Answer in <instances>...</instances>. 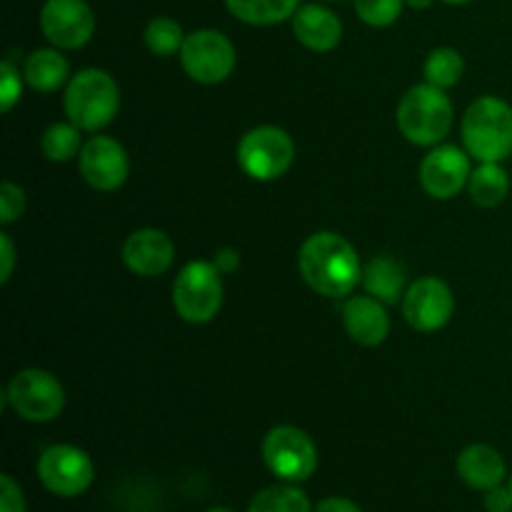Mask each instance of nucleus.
Returning <instances> with one entry per match:
<instances>
[{
	"instance_id": "nucleus-1",
	"label": "nucleus",
	"mask_w": 512,
	"mask_h": 512,
	"mask_svg": "<svg viewBox=\"0 0 512 512\" xmlns=\"http://www.w3.org/2000/svg\"><path fill=\"white\" fill-rule=\"evenodd\" d=\"M305 283L328 298H345L363 280V268L353 245L338 233H315L303 243L298 255Z\"/></svg>"
},
{
	"instance_id": "nucleus-29",
	"label": "nucleus",
	"mask_w": 512,
	"mask_h": 512,
	"mask_svg": "<svg viewBox=\"0 0 512 512\" xmlns=\"http://www.w3.org/2000/svg\"><path fill=\"white\" fill-rule=\"evenodd\" d=\"M20 93H23V83H20V73L3 60L0 63V108L8 113L13 110V105L20 100Z\"/></svg>"
},
{
	"instance_id": "nucleus-13",
	"label": "nucleus",
	"mask_w": 512,
	"mask_h": 512,
	"mask_svg": "<svg viewBox=\"0 0 512 512\" xmlns=\"http://www.w3.org/2000/svg\"><path fill=\"white\" fill-rule=\"evenodd\" d=\"M128 155L125 148L113 138H90L80 150V175L95 190H118L128 180Z\"/></svg>"
},
{
	"instance_id": "nucleus-36",
	"label": "nucleus",
	"mask_w": 512,
	"mask_h": 512,
	"mask_svg": "<svg viewBox=\"0 0 512 512\" xmlns=\"http://www.w3.org/2000/svg\"><path fill=\"white\" fill-rule=\"evenodd\" d=\"M443 3H448V5H463V3H470V0H443Z\"/></svg>"
},
{
	"instance_id": "nucleus-6",
	"label": "nucleus",
	"mask_w": 512,
	"mask_h": 512,
	"mask_svg": "<svg viewBox=\"0 0 512 512\" xmlns=\"http://www.w3.org/2000/svg\"><path fill=\"white\" fill-rule=\"evenodd\" d=\"M263 460L275 478L285 483H303L318 470L315 443L293 425H278L263 440Z\"/></svg>"
},
{
	"instance_id": "nucleus-33",
	"label": "nucleus",
	"mask_w": 512,
	"mask_h": 512,
	"mask_svg": "<svg viewBox=\"0 0 512 512\" xmlns=\"http://www.w3.org/2000/svg\"><path fill=\"white\" fill-rule=\"evenodd\" d=\"M215 268L220 270V273H235V270H238V265H240V255H238V250H233V248H223V250H218V253H215Z\"/></svg>"
},
{
	"instance_id": "nucleus-21",
	"label": "nucleus",
	"mask_w": 512,
	"mask_h": 512,
	"mask_svg": "<svg viewBox=\"0 0 512 512\" xmlns=\"http://www.w3.org/2000/svg\"><path fill=\"white\" fill-rule=\"evenodd\" d=\"M470 198L483 208H498L510 193V175L500 163H480L468 180Z\"/></svg>"
},
{
	"instance_id": "nucleus-12",
	"label": "nucleus",
	"mask_w": 512,
	"mask_h": 512,
	"mask_svg": "<svg viewBox=\"0 0 512 512\" xmlns=\"http://www.w3.org/2000/svg\"><path fill=\"white\" fill-rule=\"evenodd\" d=\"M455 300L448 285L438 278H420L405 290L403 315L410 328L420 333H435L453 318Z\"/></svg>"
},
{
	"instance_id": "nucleus-16",
	"label": "nucleus",
	"mask_w": 512,
	"mask_h": 512,
	"mask_svg": "<svg viewBox=\"0 0 512 512\" xmlns=\"http://www.w3.org/2000/svg\"><path fill=\"white\" fill-rule=\"evenodd\" d=\"M343 325L350 338L365 348H375L390 333V318L383 303L378 298H368V295H358L345 303Z\"/></svg>"
},
{
	"instance_id": "nucleus-3",
	"label": "nucleus",
	"mask_w": 512,
	"mask_h": 512,
	"mask_svg": "<svg viewBox=\"0 0 512 512\" xmlns=\"http://www.w3.org/2000/svg\"><path fill=\"white\" fill-rule=\"evenodd\" d=\"M398 128L410 143L438 145L453 128V103L438 85H413L398 105Z\"/></svg>"
},
{
	"instance_id": "nucleus-28",
	"label": "nucleus",
	"mask_w": 512,
	"mask_h": 512,
	"mask_svg": "<svg viewBox=\"0 0 512 512\" xmlns=\"http://www.w3.org/2000/svg\"><path fill=\"white\" fill-rule=\"evenodd\" d=\"M23 210H25L23 188L10 183V180H5V183L0 185V223L3 225L15 223V220L23 215Z\"/></svg>"
},
{
	"instance_id": "nucleus-8",
	"label": "nucleus",
	"mask_w": 512,
	"mask_h": 512,
	"mask_svg": "<svg viewBox=\"0 0 512 512\" xmlns=\"http://www.w3.org/2000/svg\"><path fill=\"white\" fill-rule=\"evenodd\" d=\"M10 408L30 423H50L60 415L65 405V390L58 378L45 370H23L15 375L5 390Z\"/></svg>"
},
{
	"instance_id": "nucleus-14",
	"label": "nucleus",
	"mask_w": 512,
	"mask_h": 512,
	"mask_svg": "<svg viewBox=\"0 0 512 512\" xmlns=\"http://www.w3.org/2000/svg\"><path fill=\"white\" fill-rule=\"evenodd\" d=\"M470 160L453 145H440L430 150L420 163V185L425 193L438 200H450L468 185Z\"/></svg>"
},
{
	"instance_id": "nucleus-19",
	"label": "nucleus",
	"mask_w": 512,
	"mask_h": 512,
	"mask_svg": "<svg viewBox=\"0 0 512 512\" xmlns=\"http://www.w3.org/2000/svg\"><path fill=\"white\" fill-rule=\"evenodd\" d=\"M363 285L380 303H398L405 290V268L388 255H378L365 265Z\"/></svg>"
},
{
	"instance_id": "nucleus-26",
	"label": "nucleus",
	"mask_w": 512,
	"mask_h": 512,
	"mask_svg": "<svg viewBox=\"0 0 512 512\" xmlns=\"http://www.w3.org/2000/svg\"><path fill=\"white\" fill-rule=\"evenodd\" d=\"M40 148L48 155L53 163H65L73 155H78L80 148V133L78 125L73 123H55L45 130L43 140H40Z\"/></svg>"
},
{
	"instance_id": "nucleus-7",
	"label": "nucleus",
	"mask_w": 512,
	"mask_h": 512,
	"mask_svg": "<svg viewBox=\"0 0 512 512\" xmlns=\"http://www.w3.org/2000/svg\"><path fill=\"white\" fill-rule=\"evenodd\" d=\"M295 158V145L283 128L260 125L243 135L238 145V163L250 178L275 180L288 173Z\"/></svg>"
},
{
	"instance_id": "nucleus-38",
	"label": "nucleus",
	"mask_w": 512,
	"mask_h": 512,
	"mask_svg": "<svg viewBox=\"0 0 512 512\" xmlns=\"http://www.w3.org/2000/svg\"><path fill=\"white\" fill-rule=\"evenodd\" d=\"M510 490H512V478H510Z\"/></svg>"
},
{
	"instance_id": "nucleus-9",
	"label": "nucleus",
	"mask_w": 512,
	"mask_h": 512,
	"mask_svg": "<svg viewBox=\"0 0 512 512\" xmlns=\"http://www.w3.org/2000/svg\"><path fill=\"white\" fill-rule=\"evenodd\" d=\"M180 63L185 73L198 83H223L235 68V48L220 30H195L185 35Z\"/></svg>"
},
{
	"instance_id": "nucleus-10",
	"label": "nucleus",
	"mask_w": 512,
	"mask_h": 512,
	"mask_svg": "<svg viewBox=\"0 0 512 512\" xmlns=\"http://www.w3.org/2000/svg\"><path fill=\"white\" fill-rule=\"evenodd\" d=\"M38 478L53 495L75 498L90 488L95 468L85 450L75 445H50L38 460Z\"/></svg>"
},
{
	"instance_id": "nucleus-32",
	"label": "nucleus",
	"mask_w": 512,
	"mask_h": 512,
	"mask_svg": "<svg viewBox=\"0 0 512 512\" xmlns=\"http://www.w3.org/2000/svg\"><path fill=\"white\" fill-rule=\"evenodd\" d=\"M0 258H3V273H0V283H8L10 275H13V265H15V248L13 240L8 235H0Z\"/></svg>"
},
{
	"instance_id": "nucleus-15",
	"label": "nucleus",
	"mask_w": 512,
	"mask_h": 512,
	"mask_svg": "<svg viewBox=\"0 0 512 512\" xmlns=\"http://www.w3.org/2000/svg\"><path fill=\"white\" fill-rule=\"evenodd\" d=\"M173 258V240H170L163 230H135V233L128 235V240L123 243V263L128 265L135 275L153 278V275L165 273V270L173 265Z\"/></svg>"
},
{
	"instance_id": "nucleus-37",
	"label": "nucleus",
	"mask_w": 512,
	"mask_h": 512,
	"mask_svg": "<svg viewBox=\"0 0 512 512\" xmlns=\"http://www.w3.org/2000/svg\"><path fill=\"white\" fill-rule=\"evenodd\" d=\"M208 512H233V510H228V508H213V510H208Z\"/></svg>"
},
{
	"instance_id": "nucleus-34",
	"label": "nucleus",
	"mask_w": 512,
	"mask_h": 512,
	"mask_svg": "<svg viewBox=\"0 0 512 512\" xmlns=\"http://www.w3.org/2000/svg\"><path fill=\"white\" fill-rule=\"evenodd\" d=\"M315 512H363L353 500L348 498H325L320 500Z\"/></svg>"
},
{
	"instance_id": "nucleus-24",
	"label": "nucleus",
	"mask_w": 512,
	"mask_h": 512,
	"mask_svg": "<svg viewBox=\"0 0 512 512\" xmlns=\"http://www.w3.org/2000/svg\"><path fill=\"white\" fill-rule=\"evenodd\" d=\"M465 63L460 58L458 50L453 48H438L428 55L425 60V78L428 83L438 85V88H453L460 78H463Z\"/></svg>"
},
{
	"instance_id": "nucleus-31",
	"label": "nucleus",
	"mask_w": 512,
	"mask_h": 512,
	"mask_svg": "<svg viewBox=\"0 0 512 512\" xmlns=\"http://www.w3.org/2000/svg\"><path fill=\"white\" fill-rule=\"evenodd\" d=\"M485 510L488 512H512L510 485L508 488H503V485H498V488H490L488 495H485Z\"/></svg>"
},
{
	"instance_id": "nucleus-5",
	"label": "nucleus",
	"mask_w": 512,
	"mask_h": 512,
	"mask_svg": "<svg viewBox=\"0 0 512 512\" xmlns=\"http://www.w3.org/2000/svg\"><path fill=\"white\" fill-rule=\"evenodd\" d=\"M173 305L193 325L210 323L223 305V280L215 263L193 260L180 270L173 285Z\"/></svg>"
},
{
	"instance_id": "nucleus-2",
	"label": "nucleus",
	"mask_w": 512,
	"mask_h": 512,
	"mask_svg": "<svg viewBox=\"0 0 512 512\" xmlns=\"http://www.w3.org/2000/svg\"><path fill=\"white\" fill-rule=\"evenodd\" d=\"M463 143L480 163H503L512 155V105L503 98L475 100L463 118Z\"/></svg>"
},
{
	"instance_id": "nucleus-18",
	"label": "nucleus",
	"mask_w": 512,
	"mask_h": 512,
	"mask_svg": "<svg viewBox=\"0 0 512 512\" xmlns=\"http://www.w3.org/2000/svg\"><path fill=\"white\" fill-rule=\"evenodd\" d=\"M458 475L470 485L473 490H485L498 488L503 485L505 478V460L490 445H470L463 453L458 455Z\"/></svg>"
},
{
	"instance_id": "nucleus-30",
	"label": "nucleus",
	"mask_w": 512,
	"mask_h": 512,
	"mask_svg": "<svg viewBox=\"0 0 512 512\" xmlns=\"http://www.w3.org/2000/svg\"><path fill=\"white\" fill-rule=\"evenodd\" d=\"M0 512H25L23 490L10 475L0 478Z\"/></svg>"
},
{
	"instance_id": "nucleus-17",
	"label": "nucleus",
	"mask_w": 512,
	"mask_h": 512,
	"mask_svg": "<svg viewBox=\"0 0 512 512\" xmlns=\"http://www.w3.org/2000/svg\"><path fill=\"white\" fill-rule=\"evenodd\" d=\"M293 33L300 45L315 53H328L343 38V23L323 5H303L293 15Z\"/></svg>"
},
{
	"instance_id": "nucleus-4",
	"label": "nucleus",
	"mask_w": 512,
	"mask_h": 512,
	"mask_svg": "<svg viewBox=\"0 0 512 512\" xmlns=\"http://www.w3.org/2000/svg\"><path fill=\"white\" fill-rule=\"evenodd\" d=\"M120 108L118 83L105 70H80L65 88V115L80 130H100L113 123Z\"/></svg>"
},
{
	"instance_id": "nucleus-27",
	"label": "nucleus",
	"mask_w": 512,
	"mask_h": 512,
	"mask_svg": "<svg viewBox=\"0 0 512 512\" xmlns=\"http://www.w3.org/2000/svg\"><path fill=\"white\" fill-rule=\"evenodd\" d=\"M405 0H355V13L373 28H388L403 13Z\"/></svg>"
},
{
	"instance_id": "nucleus-35",
	"label": "nucleus",
	"mask_w": 512,
	"mask_h": 512,
	"mask_svg": "<svg viewBox=\"0 0 512 512\" xmlns=\"http://www.w3.org/2000/svg\"><path fill=\"white\" fill-rule=\"evenodd\" d=\"M405 3H408L410 8H415V10H425V8H430L435 0H405Z\"/></svg>"
},
{
	"instance_id": "nucleus-20",
	"label": "nucleus",
	"mask_w": 512,
	"mask_h": 512,
	"mask_svg": "<svg viewBox=\"0 0 512 512\" xmlns=\"http://www.w3.org/2000/svg\"><path fill=\"white\" fill-rule=\"evenodd\" d=\"M23 75L30 88L40 90V93H53L68 80V60L58 50L40 48L28 55Z\"/></svg>"
},
{
	"instance_id": "nucleus-11",
	"label": "nucleus",
	"mask_w": 512,
	"mask_h": 512,
	"mask_svg": "<svg viewBox=\"0 0 512 512\" xmlns=\"http://www.w3.org/2000/svg\"><path fill=\"white\" fill-rule=\"evenodd\" d=\"M40 30L55 48H83L95 33V15L85 0H45Z\"/></svg>"
},
{
	"instance_id": "nucleus-22",
	"label": "nucleus",
	"mask_w": 512,
	"mask_h": 512,
	"mask_svg": "<svg viewBox=\"0 0 512 512\" xmlns=\"http://www.w3.org/2000/svg\"><path fill=\"white\" fill-rule=\"evenodd\" d=\"M230 13L248 25H275L298 13L300 0H225Z\"/></svg>"
},
{
	"instance_id": "nucleus-23",
	"label": "nucleus",
	"mask_w": 512,
	"mask_h": 512,
	"mask_svg": "<svg viewBox=\"0 0 512 512\" xmlns=\"http://www.w3.org/2000/svg\"><path fill=\"white\" fill-rule=\"evenodd\" d=\"M248 512H310V500L295 485H273L255 495Z\"/></svg>"
},
{
	"instance_id": "nucleus-25",
	"label": "nucleus",
	"mask_w": 512,
	"mask_h": 512,
	"mask_svg": "<svg viewBox=\"0 0 512 512\" xmlns=\"http://www.w3.org/2000/svg\"><path fill=\"white\" fill-rule=\"evenodd\" d=\"M183 43H185L183 28H180V23H175L173 18L160 15V18L150 20L148 28H145V45H148V50L153 55H163V58H168V55L178 53V50L183 48Z\"/></svg>"
}]
</instances>
